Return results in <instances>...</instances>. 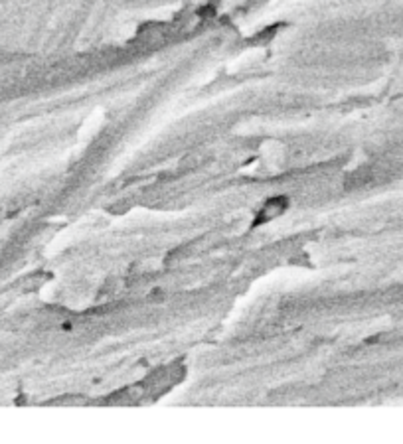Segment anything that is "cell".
<instances>
[{
  "instance_id": "6da1fadb",
  "label": "cell",
  "mask_w": 403,
  "mask_h": 444,
  "mask_svg": "<svg viewBox=\"0 0 403 444\" xmlns=\"http://www.w3.org/2000/svg\"><path fill=\"white\" fill-rule=\"evenodd\" d=\"M285 210H287V200H285V197H273V200L265 202V206H263L261 211L257 213V223L273 221V219H277Z\"/></svg>"
}]
</instances>
